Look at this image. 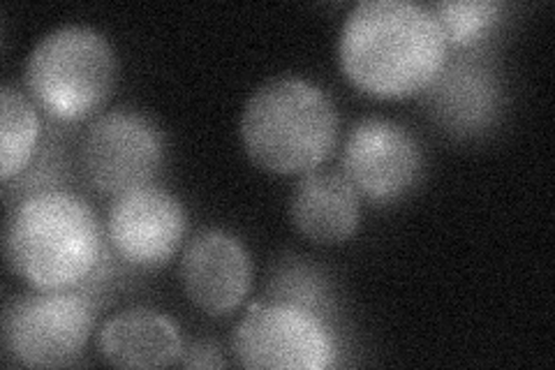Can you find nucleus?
I'll return each mask as SVG.
<instances>
[{"mask_svg": "<svg viewBox=\"0 0 555 370\" xmlns=\"http://www.w3.org/2000/svg\"><path fill=\"white\" fill-rule=\"evenodd\" d=\"M343 75L377 100H405L440 77L449 44L426 5L410 0H363L340 30Z\"/></svg>", "mask_w": 555, "mask_h": 370, "instance_id": "nucleus-1", "label": "nucleus"}, {"mask_svg": "<svg viewBox=\"0 0 555 370\" xmlns=\"http://www.w3.org/2000/svg\"><path fill=\"white\" fill-rule=\"evenodd\" d=\"M5 259L30 290L89 288L107 257L91 204L65 190H40L16 204L5 222Z\"/></svg>", "mask_w": 555, "mask_h": 370, "instance_id": "nucleus-2", "label": "nucleus"}, {"mask_svg": "<svg viewBox=\"0 0 555 370\" xmlns=\"http://www.w3.org/2000/svg\"><path fill=\"white\" fill-rule=\"evenodd\" d=\"M340 118L320 86L299 77L262 84L241 114V142L255 167L275 176L315 171L338 142Z\"/></svg>", "mask_w": 555, "mask_h": 370, "instance_id": "nucleus-3", "label": "nucleus"}, {"mask_svg": "<svg viewBox=\"0 0 555 370\" xmlns=\"http://www.w3.org/2000/svg\"><path fill=\"white\" fill-rule=\"evenodd\" d=\"M118 79L116 54L91 26H61L33 47L26 88L33 102L54 120L77 123L98 114Z\"/></svg>", "mask_w": 555, "mask_h": 370, "instance_id": "nucleus-4", "label": "nucleus"}, {"mask_svg": "<svg viewBox=\"0 0 555 370\" xmlns=\"http://www.w3.org/2000/svg\"><path fill=\"white\" fill-rule=\"evenodd\" d=\"M95 329V308L79 290H30L14 296L3 315L8 355L26 368L73 363Z\"/></svg>", "mask_w": 555, "mask_h": 370, "instance_id": "nucleus-5", "label": "nucleus"}, {"mask_svg": "<svg viewBox=\"0 0 555 370\" xmlns=\"http://www.w3.org/2000/svg\"><path fill=\"white\" fill-rule=\"evenodd\" d=\"M232 355L243 368L324 370L334 341L322 317L294 304H253L232 331Z\"/></svg>", "mask_w": 555, "mask_h": 370, "instance_id": "nucleus-6", "label": "nucleus"}, {"mask_svg": "<svg viewBox=\"0 0 555 370\" xmlns=\"http://www.w3.org/2000/svg\"><path fill=\"white\" fill-rule=\"evenodd\" d=\"M165 144L153 123L130 110L98 116L81 142V171L107 197L146 188L163 167Z\"/></svg>", "mask_w": 555, "mask_h": 370, "instance_id": "nucleus-7", "label": "nucleus"}, {"mask_svg": "<svg viewBox=\"0 0 555 370\" xmlns=\"http://www.w3.org/2000/svg\"><path fill=\"white\" fill-rule=\"evenodd\" d=\"M340 167L359 197L389 204L401 200L420 179L422 151L398 123L366 118L347 135Z\"/></svg>", "mask_w": 555, "mask_h": 370, "instance_id": "nucleus-8", "label": "nucleus"}, {"mask_svg": "<svg viewBox=\"0 0 555 370\" xmlns=\"http://www.w3.org/2000/svg\"><path fill=\"white\" fill-rule=\"evenodd\" d=\"M188 218L181 202L163 188H137L114 197L107 241L114 253L139 269H160L179 253Z\"/></svg>", "mask_w": 555, "mask_h": 370, "instance_id": "nucleus-9", "label": "nucleus"}, {"mask_svg": "<svg viewBox=\"0 0 555 370\" xmlns=\"http://www.w3.org/2000/svg\"><path fill=\"white\" fill-rule=\"evenodd\" d=\"M181 290L197 310L232 315L253 288V259L236 237L206 229L185 245L179 264Z\"/></svg>", "mask_w": 555, "mask_h": 370, "instance_id": "nucleus-10", "label": "nucleus"}, {"mask_svg": "<svg viewBox=\"0 0 555 370\" xmlns=\"http://www.w3.org/2000/svg\"><path fill=\"white\" fill-rule=\"evenodd\" d=\"M289 218L308 241L340 245L357 234L361 197L340 171L315 169L292 188Z\"/></svg>", "mask_w": 555, "mask_h": 370, "instance_id": "nucleus-11", "label": "nucleus"}, {"mask_svg": "<svg viewBox=\"0 0 555 370\" xmlns=\"http://www.w3.org/2000/svg\"><path fill=\"white\" fill-rule=\"evenodd\" d=\"M98 352L116 368H165L183 355L181 331L167 315L130 308L114 315L98 333Z\"/></svg>", "mask_w": 555, "mask_h": 370, "instance_id": "nucleus-12", "label": "nucleus"}, {"mask_svg": "<svg viewBox=\"0 0 555 370\" xmlns=\"http://www.w3.org/2000/svg\"><path fill=\"white\" fill-rule=\"evenodd\" d=\"M428 102L444 126L454 130H477L495 112L493 81L470 65H454L442 69L428 88Z\"/></svg>", "mask_w": 555, "mask_h": 370, "instance_id": "nucleus-13", "label": "nucleus"}, {"mask_svg": "<svg viewBox=\"0 0 555 370\" xmlns=\"http://www.w3.org/2000/svg\"><path fill=\"white\" fill-rule=\"evenodd\" d=\"M40 139V118L22 91L3 86L0 91V176L10 183L20 176L35 153Z\"/></svg>", "mask_w": 555, "mask_h": 370, "instance_id": "nucleus-14", "label": "nucleus"}, {"mask_svg": "<svg viewBox=\"0 0 555 370\" xmlns=\"http://www.w3.org/2000/svg\"><path fill=\"white\" fill-rule=\"evenodd\" d=\"M426 10L436 16L449 47H473L500 20L502 5L493 0H473V3H430Z\"/></svg>", "mask_w": 555, "mask_h": 370, "instance_id": "nucleus-15", "label": "nucleus"}, {"mask_svg": "<svg viewBox=\"0 0 555 370\" xmlns=\"http://www.w3.org/2000/svg\"><path fill=\"white\" fill-rule=\"evenodd\" d=\"M271 302H283L294 304L299 308H306L322 317V310L328 302V290L324 278L318 273V269L306 267V264H287L271 280Z\"/></svg>", "mask_w": 555, "mask_h": 370, "instance_id": "nucleus-16", "label": "nucleus"}, {"mask_svg": "<svg viewBox=\"0 0 555 370\" xmlns=\"http://www.w3.org/2000/svg\"><path fill=\"white\" fill-rule=\"evenodd\" d=\"M181 363L188 368H222L224 359H222V352L216 343L199 341L185 352Z\"/></svg>", "mask_w": 555, "mask_h": 370, "instance_id": "nucleus-17", "label": "nucleus"}]
</instances>
